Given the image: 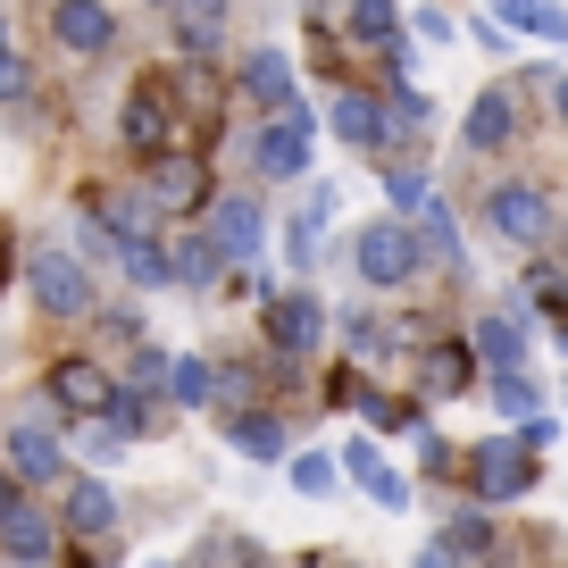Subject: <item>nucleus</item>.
<instances>
[{"label": "nucleus", "instance_id": "f3484780", "mask_svg": "<svg viewBox=\"0 0 568 568\" xmlns=\"http://www.w3.org/2000/svg\"><path fill=\"white\" fill-rule=\"evenodd\" d=\"M326 118H335V134L352 142V151H385V134H393V125H385V109H376V101H359V92H343V101L326 109Z\"/></svg>", "mask_w": 568, "mask_h": 568}, {"label": "nucleus", "instance_id": "dca6fc26", "mask_svg": "<svg viewBox=\"0 0 568 568\" xmlns=\"http://www.w3.org/2000/svg\"><path fill=\"white\" fill-rule=\"evenodd\" d=\"M243 92L267 109V118H276V109H293V59H284V51H251V59H243Z\"/></svg>", "mask_w": 568, "mask_h": 568}, {"label": "nucleus", "instance_id": "5701e85b", "mask_svg": "<svg viewBox=\"0 0 568 568\" xmlns=\"http://www.w3.org/2000/svg\"><path fill=\"white\" fill-rule=\"evenodd\" d=\"M418 243H426V267H468V251H460V226H452L435 201L418 210Z\"/></svg>", "mask_w": 568, "mask_h": 568}, {"label": "nucleus", "instance_id": "2eb2a0df", "mask_svg": "<svg viewBox=\"0 0 568 568\" xmlns=\"http://www.w3.org/2000/svg\"><path fill=\"white\" fill-rule=\"evenodd\" d=\"M0 551H9V560H18V568H42V560H51V551H59V535H51V518H34V510H26V501H18V510L0 518Z\"/></svg>", "mask_w": 568, "mask_h": 568}, {"label": "nucleus", "instance_id": "20e7f679", "mask_svg": "<svg viewBox=\"0 0 568 568\" xmlns=\"http://www.w3.org/2000/svg\"><path fill=\"white\" fill-rule=\"evenodd\" d=\"M125 142H134L142 160H160L168 142H176V92H168V75H142L125 92Z\"/></svg>", "mask_w": 568, "mask_h": 568}, {"label": "nucleus", "instance_id": "1a4fd4ad", "mask_svg": "<svg viewBox=\"0 0 568 568\" xmlns=\"http://www.w3.org/2000/svg\"><path fill=\"white\" fill-rule=\"evenodd\" d=\"M318 335H326V310L310 302V293H276V302H267V343H276L284 359L318 352Z\"/></svg>", "mask_w": 568, "mask_h": 568}, {"label": "nucleus", "instance_id": "aec40b11", "mask_svg": "<svg viewBox=\"0 0 568 568\" xmlns=\"http://www.w3.org/2000/svg\"><path fill=\"white\" fill-rule=\"evenodd\" d=\"M477 352L494 359V368H527V335H518V318H510V310L477 318Z\"/></svg>", "mask_w": 568, "mask_h": 568}, {"label": "nucleus", "instance_id": "4be33fe9", "mask_svg": "<svg viewBox=\"0 0 568 568\" xmlns=\"http://www.w3.org/2000/svg\"><path fill=\"white\" fill-rule=\"evenodd\" d=\"M501 9V26L510 34H544V42H568V18L551 9V0H494Z\"/></svg>", "mask_w": 568, "mask_h": 568}, {"label": "nucleus", "instance_id": "b1692460", "mask_svg": "<svg viewBox=\"0 0 568 568\" xmlns=\"http://www.w3.org/2000/svg\"><path fill=\"white\" fill-rule=\"evenodd\" d=\"M168 393H176V409H210L217 368H210V359H176V368H168Z\"/></svg>", "mask_w": 568, "mask_h": 568}, {"label": "nucleus", "instance_id": "bb28decb", "mask_svg": "<svg viewBox=\"0 0 568 568\" xmlns=\"http://www.w3.org/2000/svg\"><path fill=\"white\" fill-rule=\"evenodd\" d=\"M352 34L359 42H393L402 34V0H352Z\"/></svg>", "mask_w": 568, "mask_h": 568}, {"label": "nucleus", "instance_id": "2f4dec72", "mask_svg": "<svg viewBox=\"0 0 568 568\" xmlns=\"http://www.w3.org/2000/svg\"><path fill=\"white\" fill-rule=\"evenodd\" d=\"M426 376L435 385H468V352H426Z\"/></svg>", "mask_w": 568, "mask_h": 568}, {"label": "nucleus", "instance_id": "f704fd0d", "mask_svg": "<svg viewBox=\"0 0 568 568\" xmlns=\"http://www.w3.org/2000/svg\"><path fill=\"white\" fill-rule=\"evenodd\" d=\"M18 510V468H0V518Z\"/></svg>", "mask_w": 568, "mask_h": 568}, {"label": "nucleus", "instance_id": "c85d7f7f", "mask_svg": "<svg viewBox=\"0 0 568 568\" xmlns=\"http://www.w3.org/2000/svg\"><path fill=\"white\" fill-rule=\"evenodd\" d=\"M444 551H452V560H485V551H494V527H485L477 510H460V518L444 527Z\"/></svg>", "mask_w": 568, "mask_h": 568}, {"label": "nucleus", "instance_id": "e433bc0d", "mask_svg": "<svg viewBox=\"0 0 568 568\" xmlns=\"http://www.w3.org/2000/svg\"><path fill=\"white\" fill-rule=\"evenodd\" d=\"M551 101H560V118H568V75H560V84H551Z\"/></svg>", "mask_w": 568, "mask_h": 568}, {"label": "nucleus", "instance_id": "ddd939ff", "mask_svg": "<svg viewBox=\"0 0 568 568\" xmlns=\"http://www.w3.org/2000/svg\"><path fill=\"white\" fill-rule=\"evenodd\" d=\"M510 134H518L510 92H477V101H468V118H460V142H468V151H501Z\"/></svg>", "mask_w": 568, "mask_h": 568}, {"label": "nucleus", "instance_id": "a211bd4d", "mask_svg": "<svg viewBox=\"0 0 568 568\" xmlns=\"http://www.w3.org/2000/svg\"><path fill=\"white\" fill-rule=\"evenodd\" d=\"M109 518H118V494H109L101 477H75L68 485V535H101Z\"/></svg>", "mask_w": 568, "mask_h": 568}, {"label": "nucleus", "instance_id": "4c0bfd02", "mask_svg": "<svg viewBox=\"0 0 568 568\" xmlns=\"http://www.w3.org/2000/svg\"><path fill=\"white\" fill-rule=\"evenodd\" d=\"M0 276H9V243H0Z\"/></svg>", "mask_w": 568, "mask_h": 568}, {"label": "nucleus", "instance_id": "0eeeda50", "mask_svg": "<svg viewBox=\"0 0 568 568\" xmlns=\"http://www.w3.org/2000/svg\"><path fill=\"white\" fill-rule=\"evenodd\" d=\"M210 243L226 251V260H260V251H267V217H260V201H243V193L210 201Z\"/></svg>", "mask_w": 568, "mask_h": 568}, {"label": "nucleus", "instance_id": "4468645a", "mask_svg": "<svg viewBox=\"0 0 568 568\" xmlns=\"http://www.w3.org/2000/svg\"><path fill=\"white\" fill-rule=\"evenodd\" d=\"M343 468L359 477V494H368L376 510H409V477H402V468H385V460H376V444H352V452H343Z\"/></svg>", "mask_w": 568, "mask_h": 568}, {"label": "nucleus", "instance_id": "9b49d317", "mask_svg": "<svg viewBox=\"0 0 568 568\" xmlns=\"http://www.w3.org/2000/svg\"><path fill=\"white\" fill-rule=\"evenodd\" d=\"M151 201H160V210H201V201H210V176H201V160H184V151H160V160H151Z\"/></svg>", "mask_w": 568, "mask_h": 568}, {"label": "nucleus", "instance_id": "7c9ffc66", "mask_svg": "<svg viewBox=\"0 0 568 568\" xmlns=\"http://www.w3.org/2000/svg\"><path fill=\"white\" fill-rule=\"evenodd\" d=\"M385 193H393V210H402V217H418V210H426V176H418V168H393Z\"/></svg>", "mask_w": 568, "mask_h": 568}, {"label": "nucleus", "instance_id": "f8f14e48", "mask_svg": "<svg viewBox=\"0 0 568 568\" xmlns=\"http://www.w3.org/2000/svg\"><path fill=\"white\" fill-rule=\"evenodd\" d=\"M51 34L68 42V51H109L118 18H109V0H59V9H51Z\"/></svg>", "mask_w": 568, "mask_h": 568}, {"label": "nucleus", "instance_id": "473e14b6", "mask_svg": "<svg viewBox=\"0 0 568 568\" xmlns=\"http://www.w3.org/2000/svg\"><path fill=\"white\" fill-rule=\"evenodd\" d=\"M18 92H26V59L0 51V101H18Z\"/></svg>", "mask_w": 568, "mask_h": 568}, {"label": "nucleus", "instance_id": "7ed1b4c3", "mask_svg": "<svg viewBox=\"0 0 568 568\" xmlns=\"http://www.w3.org/2000/svg\"><path fill=\"white\" fill-rule=\"evenodd\" d=\"M26 284H34V302L51 310V318H84V310H92L84 260H75V251H59V243H42L34 260H26Z\"/></svg>", "mask_w": 568, "mask_h": 568}, {"label": "nucleus", "instance_id": "58836bf2", "mask_svg": "<svg viewBox=\"0 0 568 568\" xmlns=\"http://www.w3.org/2000/svg\"><path fill=\"white\" fill-rule=\"evenodd\" d=\"M0 51H9V26H0Z\"/></svg>", "mask_w": 568, "mask_h": 568}, {"label": "nucleus", "instance_id": "f257e3e1", "mask_svg": "<svg viewBox=\"0 0 568 568\" xmlns=\"http://www.w3.org/2000/svg\"><path fill=\"white\" fill-rule=\"evenodd\" d=\"M468 485H477V501H518L535 485V444L527 435H485L468 452Z\"/></svg>", "mask_w": 568, "mask_h": 568}, {"label": "nucleus", "instance_id": "72a5a7b5", "mask_svg": "<svg viewBox=\"0 0 568 568\" xmlns=\"http://www.w3.org/2000/svg\"><path fill=\"white\" fill-rule=\"evenodd\" d=\"M160 376H168V359H160V352H134V393H151Z\"/></svg>", "mask_w": 568, "mask_h": 568}, {"label": "nucleus", "instance_id": "393cba45", "mask_svg": "<svg viewBox=\"0 0 568 568\" xmlns=\"http://www.w3.org/2000/svg\"><path fill=\"white\" fill-rule=\"evenodd\" d=\"M217 267H226V251L210 234H184L176 243V284H217Z\"/></svg>", "mask_w": 568, "mask_h": 568}, {"label": "nucleus", "instance_id": "412c9836", "mask_svg": "<svg viewBox=\"0 0 568 568\" xmlns=\"http://www.w3.org/2000/svg\"><path fill=\"white\" fill-rule=\"evenodd\" d=\"M118 260H125V276H134V284H176V251H168L160 234H134Z\"/></svg>", "mask_w": 568, "mask_h": 568}, {"label": "nucleus", "instance_id": "f03ea898", "mask_svg": "<svg viewBox=\"0 0 568 568\" xmlns=\"http://www.w3.org/2000/svg\"><path fill=\"white\" fill-rule=\"evenodd\" d=\"M418 267H426V243H418V226H402V217H376V226L359 234V276H368L376 293L409 284Z\"/></svg>", "mask_w": 568, "mask_h": 568}, {"label": "nucleus", "instance_id": "a878e982", "mask_svg": "<svg viewBox=\"0 0 568 568\" xmlns=\"http://www.w3.org/2000/svg\"><path fill=\"white\" fill-rule=\"evenodd\" d=\"M234 452H251V460H276V452H284V426L260 418V409H234Z\"/></svg>", "mask_w": 568, "mask_h": 568}, {"label": "nucleus", "instance_id": "cd10ccee", "mask_svg": "<svg viewBox=\"0 0 568 568\" xmlns=\"http://www.w3.org/2000/svg\"><path fill=\"white\" fill-rule=\"evenodd\" d=\"M335 452H302V460H293V494H302V501H326V494H335Z\"/></svg>", "mask_w": 568, "mask_h": 568}, {"label": "nucleus", "instance_id": "6ab92c4d", "mask_svg": "<svg viewBox=\"0 0 568 568\" xmlns=\"http://www.w3.org/2000/svg\"><path fill=\"white\" fill-rule=\"evenodd\" d=\"M226 34V0H176V42L184 51H217Z\"/></svg>", "mask_w": 568, "mask_h": 568}, {"label": "nucleus", "instance_id": "9d476101", "mask_svg": "<svg viewBox=\"0 0 568 568\" xmlns=\"http://www.w3.org/2000/svg\"><path fill=\"white\" fill-rule=\"evenodd\" d=\"M9 468H18V485H51V477H68V452H59V435L42 418H18L9 426Z\"/></svg>", "mask_w": 568, "mask_h": 568}, {"label": "nucleus", "instance_id": "6e6552de", "mask_svg": "<svg viewBox=\"0 0 568 568\" xmlns=\"http://www.w3.org/2000/svg\"><path fill=\"white\" fill-rule=\"evenodd\" d=\"M51 402L68 409V418H109L118 385H109V368H92V359H59L51 368Z\"/></svg>", "mask_w": 568, "mask_h": 568}, {"label": "nucleus", "instance_id": "39448f33", "mask_svg": "<svg viewBox=\"0 0 568 568\" xmlns=\"http://www.w3.org/2000/svg\"><path fill=\"white\" fill-rule=\"evenodd\" d=\"M251 160H260V176H302L310 168V118L302 109H276L260 125V142H251Z\"/></svg>", "mask_w": 568, "mask_h": 568}, {"label": "nucleus", "instance_id": "423d86ee", "mask_svg": "<svg viewBox=\"0 0 568 568\" xmlns=\"http://www.w3.org/2000/svg\"><path fill=\"white\" fill-rule=\"evenodd\" d=\"M485 210H494V234H501V243H518V251L551 234V201L535 193V184H501V193L485 201Z\"/></svg>", "mask_w": 568, "mask_h": 568}, {"label": "nucleus", "instance_id": "c9c22d12", "mask_svg": "<svg viewBox=\"0 0 568 568\" xmlns=\"http://www.w3.org/2000/svg\"><path fill=\"white\" fill-rule=\"evenodd\" d=\"M418 568H452V551H426V560H418Z\"/></svg>", "mask_w": 568, "mask_h": 568}, {"label": "nucleus", "instance_id": "c756f323", "mask_svg": "<svg viewBox=\"0 0 568 568\" xmlns=\"http://www.w3.org/2000/svg\"><path fill=\"white\" fill-rule=\"evenodd\" d=\"M494 402L510 409V418H527V409H544V385H535L527 368H494Z\"/></svg>", "mask_w": 568, "mask_h": 568}]
</instances>
